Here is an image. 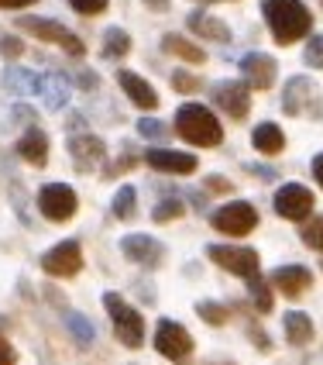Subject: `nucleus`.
I'll list each match as a JSON object with an SVG mask.
<instances>
[{
	"label": "nucleus",
	"mask_w": 323,
	"mask_h": 365,
	"mask_svg": "<svg viewBox=\"0 0 323 365\" xmlns=\"http://www.w3.org/2000/svg\"><path fill=\"white\" fill-rule=\"evenodd\" d=\"M262 18L279 45L306 38L313 28V14L306 11L303 0H262Z\"/></svg>",
	"instance_id": "f257e3e1"
},
{
	"label": "nucleus",
	"mask_w": 323,
	"mask_h": 365,
	"mask_svg": "<svg viewBox=\"0 0 323 365\" xmlns=\"http://www.w3.org/2000/svg\"><path fill=\"white\" fill-rule=\"evenodd\" d=\"M176 131H179L182 142L189 145H206V148H217L223 142V128L213 118L210 107L203 103H182L176 110Z\"/></svg>",
	"instance_id": "f03ea898"
},
{
	"label": "nucleus",
	"mask_w": 323,
	"mask_h": 365,
	"mask_svg": "<svg viewBox=\"0 0 323 365\" xmlns=\"http://www.w3.org/2000/svg\"><path fill=\"white\" fill-rule=\"evenodd\" d=\"M103 307H107V314H110V324H114V331H117L121 345L124 348H142V341H144L142 310H134L121 293H103Z\"/></svg>",
	"instance_id": "7ed1b4c3"
},
{
	"label": "nucleus",
	"mask_w": 323,
	"mask_h": 365,
	"mask_svg": "<svg viewBox=\"0 0 323 365\" xmlns=\"http://www.w3.org/2000/svg\"><path fill=\"white\" fill-rule=\"evenodd\" d=\"M210 224L221 231V235H231V238H244L258 227V210L251 203L234 200V203H223L221 210L210 214Z\"/></svg>",
	"instance_id": "20e7f679"
},
{
	"label": "nucleus",
	"mask_w": 323,
	"mask_h": 365,
	"mask_svg": "<svg viewBox=\"0 0 323 365\" xmlns=\"http://www.w3.org/2000/svg\"><path fill=\"white\" fill-rule=\"evenodd\" d=\"M18 28L28 31V35H35V38H41V41L59 45V48H65L69 56H83V52H86L83 41L76 38L65 24H59V21H52V18H18Z\"/></svg>",
	"instance_id": "39448f33"
},
{
	"label": "nucleus",
	"mask_w": 323,
	"mask_h": 365,
	"mask_svg": "<svg viewBox=\"0 0 323 365\" xmlns=\"http://www.w3.org/2000/svg\"><path fill=\"white\" fill-rule=\"evenodd\" d=\"M76 190L73 186H65V182H48V186H41L38 190V210L48 217V221H69L73 214H76Z\"/></svg>",
	"instance_id": "423d86ee"
},
{
	"label": "nucleus",
	"mask_w": 323,
	"mask_h": 365,
	"mask_svg": "<svg viewBox=\"0 0 323 365\" xmlns=\"http://www.w3.org/2000/svg\"><path fill=\"white\" fill-rule=\"evenodd\" d=\"M155 351L165 355L169 362H182L193 351V338H189V331L179 321H159V327H155Z\"/></svg>",
	"instance_id": "0eeeda50"
},
{
	"label": "nucleus",
	"mask_w": 323,
	"mask_h": 365,
	"mask_svg": "<svg viewBox=\"0 0 323 365\" xmlns=\"http://www.w3.org/2000/svg\"><path fill=\"white\" fill-rule=\"evenodd\" d=\"M206 255L213 259V262L227 269V272H234V276H255L262 265H258V252H251V248H238V245H210L206 248Z\"/></svg>",
	"instance_id": "6e6552de"
},
{
	"label": "nucleus",
	"mask_w": 323,
	"mask_h": 365,
	"mask_svg": "<svg viewBox=\"0 0 323 365\" xmlns=\"http://www.w3.org/2000/svg\"><path fill=\"white\" fill-rule=\"evenodd\" d=\"M41 269L48 276H59V279H69L83 269V248L80 242H59L55 248H48L41 255Z\"/></svg>",
	"instance_id": "1a4fd4ad"
},
{
	"label": "nucleus",
	"mask_w": 323,
	"mask_h": 365,
	"mask_svg": "<svg viewBox=\"0 0 323 365\" xmlns=\"http://www.w3.org/2000/svg\"><path fill=\"white\" fill-rule=\"evenodd\" d=\"M210 97H213V103L221 107L223 114H231V118H238V121L248 118V107H251V86H248V83L223 80L210 90Z\"/></svg>",
	"instance_id": "9d476101"
},
{
	"label": "nucleus",
	"mask_w": 323,
	"mask_h": 365,
	"mask_svg": "<svg viewBox=\"0 0 323 365\" xmlns=\"http://www.w3.org/2000/svg\"><path fill=\"white\" fill-rule=\"evenodd\" d=\"M275 214L279 217H289V221H303L306 214L313 210V193L306 190L303 182H285L279 186V193H275Z\"/></svg>",
	"instance_id": "9b49d317"
},
{
	"label": "nucleus",
	"mask_w": 323,
	"mask_h": 365,
	"mask_svg": "<svg viewBox=\"0 0 323 365\" xmlns=\"http://www.w3.org/2000/svg\"><path fill=\"white\" fill-rule=\"evenodd\" d=\"M121 252L134 265H144V269H159L165 262V245L155 242L152 235H127L121 242Z\"/></svg>",
	"instance_id": "f8f14e48"
},
{
	"label": "nucleus",
	"mask_w": 323,
	"mask_h": 365,
	"mask_svg": "<svg viewBox=\"0 0 323 365\" xmlns=\"http://www.w3.org/2000/svg\"><path fill=\"white\" fill-rule=\"evenodd\" d=\"M238 66H241V76H244V83H248L251 90H272L275 73H279L275 59H272V56H265V52H248Z\"/></svg>",
	"instance_id": "ddd939ff"
},
{
	"label": "nucleus",
	"mask_w": 323,
	"mask_h": 365,
	"mask_svg": "<svg viewBox=\"0 0 323 365\" xmlns=\"http://www.w3.org/2000/svg\"><path fill=\"white\" fill-rule=\"evenodd\" d=\"M309 283H313V276H309L306 265H279V269L272 272V289H279L289 300L303 297L306 289H309Z\"/></svg>",
	"instance_id": "4468645a"
},
{
	"label": "nucleus",
	"mask_w": 323,
	"mask_h": 365,
	"mask_svg": "<svg viewBox=\"0 0 323 365\" xmlns=\"http://www.w3.org/2000/svg\"><path fill=\"white\" fill-rule=\"evenodd\" d=\"M144 163L159 173H172V176H189L196 173V155H186V152H169V148H152L144 152Z\"/></svg>",
	"instance_id": "2eb2a0df"
},
{
	"label": "nucleus",
	"mask_w": 323,
	"mask_h": 365,
	"mask_svg": "<svg viewBox=\"0 0 323 365\" xmlns=\"http://www.w3.org/2000/svg\"><path fill=\"white\" fill-rule=\"evenodd\" d=\"M313 97H317V83L309 80V76H292L282 90V110L289 118H296V114H303L306 103L313 101Z\"/></svg>",
	"instance_id": "dca6fc26"
},
{
	"label": "nucleus",
	"mask_w": 323,
	"mask_h": 365,
	"mask_svg": "<svg viewBox=\"0 0 323 365\" xmlns=\"http://www.w3.org/2000/svg\"><path fill=\"white\" fill-rule=\"evenodd\" d=\"M117 83H121V90L127 93V101L138 103L142 110H155V107H159V93H155L152 83L142 80L138 73H127V69H124L121 76H117Z\"/></svg>",
	"instance_id": "f3484780"
},
{
	"label": "nucleus",
	"mask_w": 323,
	"mask_h": 365,
	"mask_svg": "<svg viewBox=\"0 0 323 365\" xmlns=\"http://www.w3.org/2000/svg\"><path fill=\"white\" fill-rule=\"evenodd\" d=\"M69 152H73V163L80 165L83 173H90L97 163H103V155H107V148L97 135H80V138H73L69 142Z\"/></svg>",
	"instance_id": "a211bd4d"
},
{
	"label": "nucleus",
	"mask_w": 323,
	"mask_h": 365,
	"mask_svg": "<svg viewBox=\"0 0 323 365\" xmlns=\"http://www.w3.org/2000/svg\"><path fill=\"white\" fill-rule=\"evenodd\" d=\"M41 97H45V107L48 110H59V107H65L69 103V97H73V86H69V76L65 73H45L41 76Z\"/></svg>",
	"instance_id": "6ab92c4d"
},
{
	"label": "nucleus",
	"mask_w": 323,
	"mask_h": 365,
	"mask_svg": "<svg viewBox=\"0 0 323 365\" xmlns=\"http://www.w3.org/2000/svg\"><path fill=\"white\" fill-rule=\"evenodd\" d=\"M18 155L24 159V163H31V165L48 163V138H45V131L28 128V131L21 135V142H18Z\"/></svg>",
	"instance_id": "aec40b11"
},
{
	"label": "nucleus",
	"mask_w": 323,
	"mask_h": 365,
	"mask_svg": "<svg viewBox=\"0 0 323 365\" xmlns=\"http://www.w3.org/2000/svg\"><path fill=\"white\" fill-rule=\"evenodd\" d=\"M186 24H189V31H196V35H203V38H210V41H231L227 24H223L221 18H213V14H206V11L189 14V18H186Z\"/></svg>",
	"instance_id": "412c9836"
},
{
	"label": "nucleus",
	"mask_w": 323,
	"mask_h": 365,
	"mask_svg": "<svg viewBox=\"0 0 323 365\" xmlns=\"http://www.w3.org/2000/svg\"><path fill=\"white\" fill-rule=\"evenodd\" d=\"M282 327H285V338H289V345H309L313 341V321L300 314V310H289L282 317Z\"/></svg>",
	"instance_id": "4be33fe9"
},
{
	"label": "nucleus",
	"mask_w": 323,
	"mask_h": 365,
	"mask_svg": "<svg viewBox=\"0 0 323 365\" xmlns=\"http://www.w3.org/2000/svg\"><path fill=\"white\" fill-rule=\"evenodd\" d=\"M4 83H7V90L18 93V97H24V93H38L41 90L38 76H35L31 69H21V66H7V69H4Z\"/></svg>",
	"instance_id": "5701e85b"
},
{
	"label": "nucleus",
	"mask_w": 323,
	"mask_h": 365,
	"mask_svg": "<svg viewBox=\"0 0 323 365\" xmlns=\"http://www.w3.org/2000/svg\"><path fill=\"white\" fill-rule=\"evenodd\" d=\"M255 148L262 152V155H279L285 148V135H282V128L279 124H272V121H265L255 128Z\"/></svg>",
	"instance_id": "b1692460"
},
{
	"label": "nucleus",
	"mask_w": 323,
	"mask_h": 365,
	"mask_svg": "<svg viewBox=\"0 0 323 365\" xmlns=\"http://www.w3.org/2000/svg\"><path fill=\"white\" fill-rule=\"evenodd\" d=\"M162 48L169 52V56H179L182 62H206V52H203L200 45H193V41H186L182 35H165L162 38Z\"/></svg>",
	"instance_id": "393cba45"
},
{
	"label": "nucleus",
	"mask_w": 323,
	"mask_h": 365,
	"mask_svg": "<svg viewBox=\"0 0 323 365\" xmlns=\"http://www.w3.org/2000/svg\"><path fill=\"white\" fill-rule=\"evenodd\" d=\"M103 59H124L127 52H131V38H127V31L121 28H107L103 31Z\"/></svg>",
	"instance_id": "a878e982"
},
{
	"label": "nucleus",
	"mask_w": 323,
	"mask_h": 365,
	"mask_svg": "<svg viewBox=\"0 0 323 365\" xmlns=\"http://www.w3.org/2000/svg\"><path fill=\"white\" fill-rule=\"evenodd\" d=\"M65 327L73 331V338L80 341V345H93V324L83 317V314H76V310H65Z\"/></svg>",
	"instance_id": "bb28decb"
},
{
	"label": "nucleus",
	"mask_w": 323,
	"mask_h": 365,
	"mask_svg": "<svg viewBox=\"0 0 323 365\" xmlns=\"http://www.w3.org/2000/svg\"><path fill=\"white\" fill-rule=\"evenodd\" d=\"M248 289H251V297H255V307H258L262 314H268V310H272V293H268V283H265L258 272L248 276Z\"/></svg>",
	"instance_id": "cd10ccee"
},
{
	"label": "nucleus",
	"mask_w": 323,
	"mask_h": 365,
	"mask_svg": "<svg viewBox=\"0 0 323 365\" xmlns=\"http://www.w3.org/2000/svg\"><path fill=\"white\" fill-rule=\"evenodd\" d=\"M134 186H121L117 190V197H114V217H121V221H127L131 214H134Z\"/></svg>",
	"instance_id": "c85d7f7f"
},
{
	"label": "nucleus",
	"mask_w": 323,
	"mask_h": 365,
	"mask_svg": "<svg viewBox=\"0 0 323 365\" xmlns=\"http://www.w3.org/2000/svg\"><path fill=\"white\" fill-rule=\"evenodd\" d=\"M196 314H200L206 324H213V327H221L223 321H227V307L213 304V300H200V304H196Z\"/></svg>",
	"instance_id": "c756f323"
},
{
	"label": "nucleus",
	"mask_w": 323,
	"mask_h": 365,
	"mask_svg": "<svg viewBox=\"0 0 323 365\" xmlns=\"http://www.w3.org/2000/svg\"><path fill=\"white\" fill-rule=\"evenodd\" d=\"M303 242L309 245V248L323 252V214H317V217H309V221L303 224Z\"/></svg>",
	"instance_id": "7c9ffc66"
},
{
	"label": "nucleus",
	"mask_w": 323,
	"mask_h": 365,
	"mask_svg": "<svg viewBox=\"0 0 323 365\" xmlns=\"http://www.w3.org/2000/svg\"><path fill=\"white\" fill-rule=\"evenodd\" d=\"M303 62L309 66V69H323V35H313V38L306 41Z\"/></svg>",
	"instance_id": "2f4dec72"
},
{
	"label": "nucleus",
	"mask_w": 323,
	"mask_h": 365,
	"mask_svg": "<svg viewBox=\"0 0 323 365\" xmlns=\"http://www.w3.org/2000/svg\"><path fill=\"white\" fill-rule=\"evenodd\" d=\"M138 135L152 138V142H162V138L169 135V128L162 121H155V118H142V121H138Z\"/></svg>",
	"instance_id": "473e14b6"
},
{
	"label": "nucleus",
	"mask_w": 323,
	"mask_h": 365,
	"mask_svg": "<svg viewBox=\"0 0 323 365\" xmlns=\"http://www.w3.org/2000/svg\"><path fill=\"white\" fill-rule=\"evenodd\" d=\"M182 214V203L179 200H165V203H159V207H155V210H152V217H155V221H176V217H179Z\"/></svg>",
	"instance_id": "72a5a7b5"
},
{
	"label": "nucleus",
	"mask_w": 323,
	"mask_h": 365,
	"mask_svg": "<svg viewBox=\"0 0 323 365\" xmlns=\"http://www.w3.org/2000/svg\"><path fill=\"white\" fill-rule=\"evenodd\" d=\"M172 86H176L179 93H196V90H200V80L189 76V73H182V69H176V73H172Z\"/></svg>",
	"instance_id": "f704fd0d"
},
{
	"label": "nucleus",
	"mask_w": 323,
	"mask_h": 365,
	"mask_svg": "<svg viewBox=\"0 0 323 365\" xmlns=\"http://www.w3.org/2000/svg\"><path fill=\"white\" fill-rule=\"evenodd\" d=\"M73 4V11H80V14H103L107 11V0H69Z\"/></svg>",
	"instance_id": "c9c22d12"
},
{
	"label": "nucleus",
	"mask_w": 323,
	"mask_h": 365,
	"mask_svg": "<svg viewBox=\"0 0 323 365\" xmlns=\"http://www.w3.org/2000/svg\"><path fill=\"white\" fill-rule=\"evenodd\" d=\"M0 52H4V59H18L21 52H24V41L21 38H4L0 41Z\"/></svg>",
	"instance_id": "e433bc0d"
},
{
	"label": "nucleus",
	"mask_w": 323,
	"mask_h": 365,
	"mask_svg": "<svg viewBox=\"0 0 323 365\" xmlns=\"http://www.w3.org/2000/svg\"><path fill=\"white\" fill-rule=\"evenodd\" d=\"M11 362H18V351L4 341V334H0V365H11Z\"/></svg>",
	"instance_id": "4c0bfd02"
},
{
	"label": "nucleus",
	"mask_w": 323,
	"mask_h": 365,
	"mask_svg": "<svg viewBox=\"0 0 323 365\" xmlns=\"http://www.w3.org/2000/svg\"><path fill=\"white\" fill-rule=\"evenodd\" d=\"M251 173H255L258 180H275V173H272L268 165H251Z\"/></svg>",
	"instance_id": "58836bf2"
},
{
	"label": "nucleus",
	"mask_w": 323,
	"mask_h": 365,
	"mask_svg": "<svg viewBox=\"0 0 323 365\" xmlns=\"http://www.w3.org/2000/svg\"><path fill=\"white\" fill-rule=\"evenodd\" d=\"M313 180H317V182L323 186V152L317 155V159H313Z\"/></svg>",
	"instance_id": "ea45409f"
},
{
	"label": "nucleus",
	"mask_w": 323,
	"mask_h": 365,
	"mask_svg": "<svg viewBox=\"0 0 323 365\" xmlns=\"http://www.w3.org/2000/svg\"><path fill=\"white\" fill-rule=\"evenodd\" d=\"M206 186H210V190H217V193H227V190H231V182L227 180H206Z\"/></svg>",
	"instance_id": "a19ab883"
},
{
	"label": "nucleus",
	"mask_w": 323,
	"mask_h": 365,
	"mask_svg": "<svg viewBox=\"0 0 323 365\" xmlns=\"http://www.w3.org/2000/svg\"><path fill=\"white\" fill-rule=\"evenodd\" d=\"M31 0H0V7H7V11H18V7H28Z\"/></svg>",
	"instance_id": "79ce46f5"
},
{
	"label": "nucleus",
	"mask_w": 323,
	"mask_h": 365,
	"mask_svg": "<svg viewBox=\"0 0 323 365\" xmlns=\"http://www.w3.org/2000/svg\"><path fill=\"white\" fill-rule=\"evenodd\" d=\"M80 83H83V86H90V90H93V86H97V73H86V69H83V73H80Z\"/></svg>",
	"instance_id": "37998d69"
},
{
	"label": "nucleus",
	"mask_w": 323,
	"mask_h": 365,
	"mask_svg": "<svg viewBox=\"0 0 323 365\" xmlns=\"http://www.w3.org/2000/svg\"><path fill=\"white\" fill-rule=\"evenodd\" d=\"M152 11H169V0H144Z\"/></svg>",
	"instance_id": "c03bdc74"
},
{
	"label": "nucleus",
	"mask_w": 323,
	"mask_h": 365,
	"mask_svg": "<svg viewBox=\"0 0 323 365\" xmlns=\"http://www.w3.org/2000/svg\"><path fill=\"white\" fill-rule=\"evenodd\" d=\"M203 4H217V0H203Z\"/></svg>",
	"instance_id": "a18cd8bd"
}]
</instances>
